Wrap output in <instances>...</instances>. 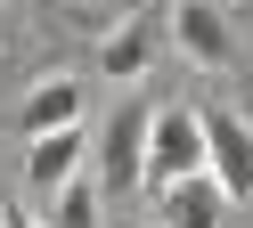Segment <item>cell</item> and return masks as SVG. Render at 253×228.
Here are the masks:
<instances>
[{"label":"cell","instance_id":"1","mask_svg":"<svg viewBox=\"0 0 253 228\" xmlns=\"http://www.w3.org/2000/svg\"><path fill=\"white\" fill-rule=\"evenodd\" d=\"M196 130H204V179L229 204H253V122L229 106H196Z\"/></svg>","mask_w":253,"mask_h":228},{"label":"cell","instance_id":"2","mask_svg":"<svg viewBox=\"0 0 253 228\" xmlns=\"http://www.w3.org/2000/svg\"><path fill=\"white\" fill-rule=\"evenodd\" d=\"M204 171V130H196V106H155L147 114V163L139 179L147 188H171V179Z\"/></svg>","mask_w":253,"mask_h":228},{"label":"cell","instance_id":"3","mask_svg":"<svg viewBox=\"0 0 253 228\" xmlns=\"http://www.w3.org/2000/svg\"><path fill=\"white\" fill-rule=\"evenodd\" d=\"M147 114L155 106H115V122L98 130V188L106 195H131V188H147V179H139V163H147Z\"/></svg>","mask_w":253,"mask_h":228},{"label":"cell","instance_id":"4","mask_svg":"<svg viewBox=\"0 0 253 228\" xmlns=\"http://www.w3.org/2000/svg\"><path fill=\"white\" fill-rule=\"evenodd\" d=\"M164 41L180 49L188 65H229V49H237V25L212 8V0H180V8L164 16Z\"/></svg>","mask_w":253,"mask_h":228},{"label":"cell","instance_id":"5","mask_svg":"<svg viewBox=\"0 0 253 228\" xmlns=\"http://www.w3.org/2000/svg\"><path fill=\"white\" fill-rule=\"evenodd\" d=\"M155 41H164V16H155V8L123 16V25L106 33V49H98V74H106V81H139V74L155 65Z\"/></svg>","mask_w":253,"mask_h":228},{"label":"cell","instance_id":"6","mask_svg":"<svg viewBox=\"0 0 253 228\" xmlns=\"http://www.w3.org/2000/svg\"><path fill=\"white\" fill-rule=\"evenodd\" d=\"M82 122H66V130H41V139H25V188H41V195H57L74 171H82Z\"/></svg>","mask_w":253,"mask_h":228},{"label":"cell","instance_id":"7","mask_svg":"<svg viewBox=\"0 0 253 228\" xmlns=\"http://www.w3.org/2000/svg\"><path fill=\"white\" fill-rule=\"evenodd\" d=\"M220 212H229V195H220L204 171L155 188V228H220Z\"/></svg>","mask_w":253,"mask_h":228},{"label":"cell","instance_id":"8","mask_svg":"<svg viewBox=\"0 0 253 228\" xmlns=\"http://www.w3.org/2000/svg\"><path fill=\"white\" fill-rule=\"evenodd\" d=\"M66 122H82V81H74V74H49L41 90H25V114H17V130H25V139H41V130H66Z\"/></svg>","mask_w":253,"mask_h":228},{"label":"cell","instance_id":"9","mask_svg":"<svg viewBox=\"0 0 253 228\" xmlns=\"http://www.w3.org/2000/svg\"><path fill=\"white\" fill-rule=\"evenodd\" d=\"M49 228H98V188H90L82 171L57 188V212H49Z\"/></svg>","mask_w":253,"mask_h":228},{"label":"cell","instance_id":"10","mask_svg":"<svg viewBox=\"0 0 253 228\" xmlns=\"http://www.w3.org/2000/svg\"><path fill=\"white\" fill-rule=\"evenodd\" d=\"M25 49V0H0V57Z\"/></svg>","mask_w":253,"mask_h":228},{"label":"cell","instance_id":"11","mask_svg":"<svg viewBox=\"0 0 253 228\" xmlns=\"http://www.w3.org/2000/svg\"><path fill=\"white\" fill-rule=\"evenodd\" d=\"M0 228H41V220H25V212H0Z\"/></svg>","mask_w":253,"mask_h":228}]
</instances>
